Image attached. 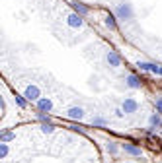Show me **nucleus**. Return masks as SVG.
Masks as SVG:
<instances>
[{"instance_id": "obj_1", "label": "nucleus", "mask_w": 162, "mask_h": 163, "mask_svg": "<svg viewBox=\"0 0 162 163\" xmlns=\"http://www.w3.org/2000/svg\"><path fill=\"white\" fill-rule=\"evenodd\" d=\"M115 14L121 20H133V8H131V4H119V8H117Z\"/></svg>"}, {"instance_id": "obj_12", "label": "nucleus", "mask_w": 162, "mask_h": 163, "mask_svg": "<svg viewBox=\"0 0 162 163\" xmlns=\"http://www.w3.org/2000/svg\"><path fill=\"white\" fill-rule=\"evenodd\" d=\"M106 25H107L109 29H115V27H117V25H115V18L112 16V14H109V16L106 18Z\"/></svg>"}, {"instance_id": "obj_13", "label": "nucleus", "mask_w": 162, "mask_h": 163, "mask_svg": "<svg viewBox=\"0 0 162 163\" xmlns=\"http://www.w3.org/2000/svg\"><path fill=\"white\" fill-rule=\"evenodd\" d=\"M150 126H160V117L158 115H152L150 117Z\"/></svg>"}, {"instance_id": "obj_8", "label": "nucleus", "mask_w": 162, "mask_h": 163, "mask_svg": "<svg viewBox=\"0 0 162 163\" xmlns=\"http://www.w3.org/2000/svg\"><path fill=\"white\" fill-rule=\"evenodd\" d=\"M72 8H74V10H76V14H80V16H86V14L90 12V10H88V6L80 4V2H74V4H72Z\"/></svg>"}, {"instance_id": "obj_19", "label": "nucleus", "mask_w": 162, "mask_h": 163, "mask_svg": "<svg viewBox=\"0 0 162 163\" xmlns=\"http://www.w3.org/2000/svg\"><path fill=\"white\" fill-rule=\"evenodd\" d=\"M107 150H109V152H112V153H113V152H115V150H117V148H115V146H113V144H109V146H107Z\"/></svg>"}, {"instance_id": "obj_4", "label": "nucleus", "mask_w": 162, "mask_h": 163, "mask_svg": "<svg viewBox=\"0 0 162 163\" xmlns=\"http://www.w3.org/2000/svg\"><path fill=\"white\" fill-rule=\"evenodd\" d=\"M26 97L29 101H39V90L35 86H29L27 90H26Z\"/></svg>"}, {"instance_id": "obj_14", "label": "nucleus", "mask_w": 162, "mask_h": 163, "mask_svg": "<svg viewBox=\"0 0 162 163\" xmlns=\"http://www.w3.org/2000/svg\"><path fill=\"white\" fill-rule=\"evenodd\" d=\"M41 130L45 132V134H51V132L55 130V126H53V124H43V126H41Z\"/></svg>"}, {"instance_id": "obj_17", "label": "nucleus", "mask_w": 162, "mask_h": 163, "mask_svg": "<svg viewBox=\"0 0 162 163\" xmlns=\"http://www.w3.org/2000/svg\"><path fill=\"white\" fill-rule=\"evenodd\" d=\"M16 103H18V105H20V107H26V101H24V99H21V97H16Z\"/></svg>"}, {"instance_id": "obj_16", "label": "nucleus", "mask_w": 162, "mask_h": 163, "mask_svg": "<svg viewBox=\"0 0 162 163\" xmlns=\"http://www.w3.org/2000/svg\"><path fill=\"white\" fill-rule=\"evenodd\" d=\"M94 124H100V126H104L106 121H104V118H94Z\"/></svg>"}, {"instance_id": "obj_5", "label": "nucleus", "mask_w": 162, "mask_h": 163, "mask_svg": "<svg viewBox=\"0 0 162 163\" xmlns=\"http://www.w3.org/2000/svg\"><path fill=\"white\" fill-rule=\"evenodd\" d=\"M69 25L70 27H80L82 25V16H80V14H70L69 16Z\"/></svg>"}, {"instance_id": "obj_11", "label": "nucleus", "mask_w": 162, "mask_h": 163, "mask_svg": "<svg viewBox=\"0 0 162 163\" xmlns=\"http://www.w3.org/2000/svg\"><path fill=\"white\" fill-rule=\"evenodd\" d=\"M123 150L131 153V155H141V150H139L137 146H131V144H123Z\"/></svg>"}, {"instance_id": "obj_2", "label": "nucleus", "mask_w": 162, "mask_h": 163, "mask_svg": "<svg viewBox=\"0 0 162 163\" xmlns=\"http://www.w3.org/2000/svg\"><path fill=\"white\" fill-rule=\"evenodd\" d=\"M137 66L141 70H149V72H154V74H158V76H162V66H156L152 62H139Z\"/></svg>"}, {"instance_id": "obj_10", "label": "nucleus", "mask_w": 162, "mask_h": 163, "mask_svg": "<svg viewBox=\"0 0 162 163\" xmlns=\"http://www.w3.org/2000/svg\"><path fill=\"white\" fill-rule=\"evenodd\" d=\"M37 107H39L41 111H51L53 103H51V99H39V101H37Z\"/></svg>"}, {"instance_id": "obj_9", "label": "nucleus", "mask_w": 162, "mask_h": 163, "mask_svg": "<svg viewBox=\"0 0 162 163\" xmlns=\"http://www.w3.org/2000/svg\"><path fill=\"white\" fill-rule=\"evenodd\" d=\"M127 86L133 87V90H139V87H141V80H139L137 76H129L127 78Z\"/></svg>"}, {"instance_id": "obj_3", "label": "nucleus", "mask_w": 162, "mask_h": 163, "mask_svg": "<svg viewBox=\"0 0 162 163\" xmlns=\"http://www.w3.org/2000/svg\"><path fill=\"white\" fill-rule=\"evenodd\" d=\"M137 109H139V103L135 99H125L123 101V111L125 113H135Z\"/></svg>"}, {"instance_id": "obj_6", "label": "nucleus", "mask_w": 162, "mask_h": 163, "mask_svg": "<svg viewBox=\"0 0 162 163\" xmlns=\"http://www.w3.org/2000/svg\"><path fill=\"white\" fill-rule=\"evenodd\" d=\"M107 62H109V66H119V64H121V58H119V55H117V53L109 51V53H107Z\"/></svg>"}, {"instance_id": "obj_18", "label": "nucleus", "mask_w": 162, "mask_h": 163, "mask_svg": "<svg viewBox=\"0 0 162 163\" xmlns=\"http://www.w3.org/2000/svg\"><path fill=\"white\" fill-rule=\"evenodd\" d=\"M156 109L160 111V115H162V99H158V101H156Z\"/></svg>"}, {"instance_id": "obj_7", "label": "nucleus", "mask_w": 162, "mask_h": 163, "mask_svg": "<svg viewBox=\"0 0 162 163\" xmlns=\"http://www.w3.org/2000/svg\"><path fill=\"white\" fill-rule=\"evenodd\" d=\"M69 117H70V118H74V121H80V118L84 117V111L80 109V107H72V109L69 111Z\"/></svg>"}, {"instance_id": "obj_15", "label": "nucleus", "mask_w": 162, "mask_h": 163, "mask_svg": "<svg viewBox=\"0 0 162 163\" xmlns=\"http://www.w3.org/2000/svg\"><path fill=\"white\" fill-rule=\"evenodd\" d=\"M0 138H2V142H8V140L14 138V134H12V132H2V136H0Z\"/></svg>"}]
</instances>
